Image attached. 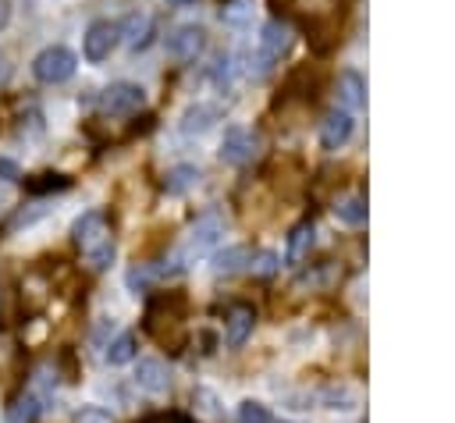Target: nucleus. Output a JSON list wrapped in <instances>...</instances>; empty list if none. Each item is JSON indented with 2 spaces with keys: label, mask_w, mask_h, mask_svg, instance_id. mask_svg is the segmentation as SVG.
Returning <instances> with one entry per match:
<instances>
[{
  "label": "nucleus",
  "mask_w": 455,
  "mask_h": 423,
  "mask_svg": "<svg viewBox=\"0 0 455 423\" xmlns=\"http://www.w3.org/2000/svg\"><path fill=\"white\" fill-rule=\"evenodd\" d=\"M114 43H117V25L114 21H92L82 36V53H85V60L100 64V60L110 57Z\"/></svg>",
  "instance_id": "obj_8"
},
{
  "label": "nucleus",
  "mask_w": 455,
  "mask_h": 423,
  "mask_svg": "<svg viewBox=\"0 0 455 423\" xmlns=\"http://www.w3.org/2000/svg\"><path fill=\"white\" fill-rule=\"evenodd\" d=\"M249 263H252L249 245H228L224 252L213 256V270H217V274H238V270H245Z\"/></svg>",
  "instance_id": "obj_16"
},
{
  "label": "nucleus",
  "mask_w": 455,
  "mask_h": 423,
  "mask_svg": "<svg viewBox=\"0 0 455 423\" xmlns=\"http://www.w3.org/2000/svg\"><path fill=\"white\" fill-rule=\"evenodd\" d=\"M4 78H7V57L0 53V82H4Z\"/></svg>",
  "instance_id": "obj_31"
},
{
  "label": "nucleus",
  "mask_w": 455,
  "mask_h": 423,
  "mask_svg": "<svg viewBox=\"0 0 455 423\" xmlns=\"http://www.w3.org/2000/svg\"><path fill=\"white\" fill-rule=\"evenodd\" d=\"M313 238H316V231H313V224L309 220H302V224H295L291 231H288V245H284V263H302L306 259V252L313 249Z\"/></svg>",
  "instance_id": "obj_14"
},
{
  "label": "nucleus",
  "mask_w": 455,
  "mask_h": 423,
  "mask_svg": "<svg viewBox=\"0 0 455 423\" xmlns=\"http://www.w3.org/2000/svg\"><path fill=\"white\" fill-rule=\"evenodd\" d=\"M75 68H78V60H75V53H71L68 46H46V50H39L36 60H32V75H36L43 85H60V82H68V78L75 75Z\"/></svg>",
  "instance_id": "obj_3"
},
{
  "label": "nucleus",
  "mask_w": 455,
  "mask_h": 423,
  "mask_svg": "<svg viewBox=\"0 0 455 423\" xmlns=\"http://www.w3.org/2000/svg\"><path fill=\"white\" fill-rule=\"evenodd\" d=\"M96 103H100V110H107V114H132V110H139V107L146 103V92H142V85H135V82H114V85H107V89L96 96Z\"/></svg>",
  "instance_id": "obj_5"
},
{
  "label": "nucleus",
  "mask_w": 455,
  "mask_h": 423,
  "mask_svg": "<svg viewBox=\"0 0 455 423\" xmlns=\"http://www.w3.org/2000/svg\"><path fill=\"white\" fill-rule=\"evenodd\" d=\"M171 4H192V0H171Z\"/></svg>",
  "instance_id": "obj_32"
},
{
  "label": "nucleus",
  "mask_w": 455,
  "mask_h": 423,
  "mask_svg": "<svg viewBox=\"0 0 455 423\" xmlns=\"http://www.w3.org/2000/svg\"><path fill=\"white\" fill-rule=\"evenodd\" d=\"M153 28H156L153 14L135 11V14H128V18H124V25L117 28V39H121L128 50H146V46L153 43Z\"/></svg>",
  "instance_id": "obj_9"
},
{
  "label": "nucleus",
  "mask_w": 455,
  "mask_h": 423,
  "mask_svg": "<svg viewBox=\"0 0 455 423\" xmlns=\"http://www.w3.org/2000/svg\"><path fill=\"white\" fill-rule=\"evenodd\" d=\"M18 178H21L18 164H14V160H7V156H0V181H4V185H11V181H18Z\"/></svg>",
  "instance_id": "obj_28"
},
{
  "label": "nucleus",
  "mask_w": 455,
  "mask_h": 423,
  "mask_svg": "<svg viewBox=\"0 0 455 423\" xmlns=\"http://www.w3.org/2000/svg\"><path fill=\"white\" fill-rule=\"evenodd\" d=\"M164 46H167V53L174 60H196L206 50V32L199 25H178V28L167 32Z\"/></svg>",
  "instance_id": "obj_6"
},
{
  "label": "nucleus",
  "mask_w": 455,
  "mask_h": 423,
  "mask_svg": "<svg viewBox=\"0 0 455 423\" xmlns=\"http://www.w3.org/2000/svg\"><path fill=\"white\" fill-rule=\"evenodd\" d=\"M249 267H252L256 274H263V277H267V274H274V270H277V256H274V252H259V256H256V263H249Z\"/></svg>",
  "instance_id": "obj_27"
},
{
  "label": "nucleus",
  "mask_w": 455,
  "mask_h": 423,
  "mask_svg": "<svg viewBox=\"0 0 455 423\" xmlns=\"http://www.w3.org/2000/svg\"><path fill=\"white\" fill-rule=\"evenodd\" d=\"M18 135H43V114L36 107H28L21 117H18Z\"/></svg>",
  "instance_id": "obj_25"
},
{
  "label": "nucleus",
  "mask_w": 455,
  "mask_h": 423,
  "mask_svg": "<svg viewBox=\"0 0 455 423\" xmlns=\"http://www.w3.org/2000/svg\"><path fill=\"white\" fill-rule=\"evenodd\" d=\"M32 196H46V192H64V188H71V178L68 174H39V178H32L28 185H25Z\"/></svg>",
  "instance_id": "obj_22"
},
{
  "label": "nucleus",
  "mask_w": 455,
  "mask_h": 423,
  "mask_svg": "<svg viewBox=\"0 0 455 423\" xmlns=\"http://www.w3.org/2000/svg\"><path fill=\"white\" fill-rule=\"evenodd\" d=\"M71 238L82 249V256L89 259L92 270H107L114 263V235L107 224L103 210H85L75 224H71Z\"/></svg>",
  "instance_id": "obj_1"
},
{
  "label": "nucleus",
  "mask_w": 455,
  "mask_h": 423,
  "mask_svg": "<svg viewBox=\"0 0 455 423\" xmlns=\"http://www.w3.org/2000/svg\"><path fill=\"white\" fill-rule=\"evenodd\" d=\"M288 46H291V32H288V25L284 21H267L263 28H259V53H256V75H263V71H270V64L274 60H281L284 53H288Z\"/></svg>",
  "instance_id": "obj_4"
},
{
  "label": "nucleus",
  "mask_w": 455,
  "mask_h": 423,
  "mask_svg": "<svg viewBox=\"0 0 455 423\" xmlns=\"http://www.w3.org/2000/svg\"><path fill=\"white\" fill-rule=\"evenodd\" d=\"M334 217H338L341 224H348V227L363 224V220H366V199H363V196H348V199H341V203L334 206Z\"/></svg>",
  "instance_id": "obj_19"
},
{
  "label": "nucleus",
  "mask_w": 455,
  "mask_h": 423,
  "mask_svg": "<svg viewBox=\"0 0 455 423\" xmlns=\"http://www.w3.org/2000/svg\"><path fill=\"white\" fill-rule=\"evenodd\" d=\"M7 21H11V0H0V32L7 28Z\"/></svg>",
  "instance_id": "obj_29"
},
{
  "label": "nucleus",
  "mask_w": 455,
  "mask_h": 423,
  "mask_svg": "<svg viewBox=\"0 0 455 423\" xmlns=\"http://www.w3.org/2000/svg\"><path fill=\"white\" fill-rule=\"evenodd\" d=\"M220 18H224L228 25H245V21L252 18V7H249L245 0H228V7L220 11Z\"/></svg>",
  "instance_id": "obj_23"
},
{
  "label": "nucleus",
  "mask_w": 455,
  "mask_h": 423,
  "mask_svg": "<svg viewBox=\"0 0 455 423\" xmlns=\"http://www.w3.org/2000/svg\"><path fill=\"white\" fill-rule=\"evenodd\" d=\"M213 117H217V110L213 107H188L185 110V117H181V132H206L210 124H213Z\"/></svg>",
  "instance_id": "obj_20"
},
{
  "label": "nucleus",
  "mask_w": 455,
  "mask_h": 423,
  "mask_svg": "<svg viewBox=\"0 0 455 423\" xmlns=\"http://www.w3.org/2000/svg\"><path fill=\"white\" fill-rule=\"evenodd\" d=\"M7 203H11V185H4V181H0V210H4Z\"/></svg>",
  "instance_id": "obj_30"
},
{
  "label": "nucleus",
  "mask_w": 455,
  "mask_h": 423,
  "mask_svg": "<svg viewBox=\"0 0 455 423\" xmlns=\"http://www.w3.org/2000/svg\"><path fill=\"white\" fill-rule=\"evenodd\" d=\"M363 92H366V82H363L359 71H341V75H338V100H341L345 110L363 107V100H366Z\"/></svg>",
  "instance_id": "obj_15"
},
{
  "label": "nucleus",
  "mask_w": 455,
  "mask_h": 423,
  "mask_svg": "<svg viewBox=\"0 0 455 423\" xmlns=\"http://www.w3.org/2000/svg\"><path fill=\"white\" fill-rule=\"evenodd\" d=\"M323 409H352L355 405V395L348 391V387H338V384H331V387H323L320 395H313Z\"/></svg>",
  "instance_id": "obj_21"
},
{
  "label": "nucleus",
  "mask_w": 455,
  "mask_h": 423,
  "mask_svg": "<svg viewBox=\"0 0 455 423\" xmlns=\"http://www.w3.org/2000/svg\"><path fill=\"white\" fill-rule=\"evenodd\" d=\"M238 423H274V419H270L267 405H259V402H242V405H238Z\"/></svg>",
  "instance_id": "obj_24"
},
{
  "label": "nucleus",
  "mask_w": 455,
  "mask_h": 423,
  "mask_svg": "<svg viewBox=\"0 0 455 423\" xmlns=\"http://www.w3.org/2000/svg\"><path fill=\"white\" fill-rule=\"evenodd\" d=\"M135 387L146 395H167L171 391V370L160 359H139L135 366Z\"/></svg>",
  "instance_id": "obj_11"
},
{
  "label": "nucleus",
  "mask_w": 455,
  "mask_h": 423,
  "mask_svg": "<svg viewBox=\"0 0 455 423\" xmlns=\"http://www.w3.org/2000/svg\"><path fill=\"white\" fill-rule=\"evenodd\" d=\"M252 323H256L252 306H231V309H228V320H224V341H228L231 348H238V345L252 334Z\"/></svg>",
  "instance_id": "obj_12"
},
{
  "label": "nucleus",
  "mask_w": 455,
  "mask_h": 423,
  "mask_svg": "<svg viewBox=\"0 0 455 423\" xmlns=\"http://www.w3.org/2000/svg\"><path fill=\"white\" fill-rule=\"evenodd\" d=\"M103 359H107L110 366H124V363H132V359H135V334H117V338L107 345Z\"/></svg>",
  "instance_id": "obj_18"
},
{
  "label": "nucleus",
  "mask_w": 455,
  "mask_h": 423,
  "mask_svg": "<svg viewBox=\"0 0 455 423\" xmlns=\"http://www.w3.org/2000/svg\"><path fill=\"white\" fill-rule=\"evenodd\" d=\"M75 423H114V416L103 405H82L75 412Z\"/></svg>",
  "instance_id": "obj_26"
},
{
  "label": "nucleus",
  "mask_w": 455,
  "mask_h": 423,
  "mask_svg": "<svg viewBox=\"0 0 455 423\" xmlns=\"http://www.w3.org/2000/svg\"><path fill=\"white\" fill-rule=\"evenodd\" d=\"M220 235H224V217L217 213V210H206L196 224H192V231L185 235V245L178 249V259H181V267H185V259H196V256H206L217 242H220Z\"/></svg>",
  "instance_id": "obj_2"
},
{
  "label": "nucleus",
  "mask_w": 455,
  "mask_h": 423,
  "mask_svg": "<svg viewBox=\"0 0 455 423\" xmlns=\"http://www.w3.org/2000/svg\"><path fill=\"white\" fill-rule=\"evenodd\" d=\"M256 149H259V135L256 132H249V128H228L224 132V142H220V160L242 167V164H249L256 156Z\"/></svg>",
  "instance_id": "obj_7"
},
{
  "label": "nucleus",
  "mask_w": 455,
  "mask_h": 423,
  "mask_svg": "<svg viewBox=\"0 0 455 423\" xmlns=\"http://www.w3.org/2000/svg\"><path fill=\"white\" fill-rule=\"evenodd\" d=\"M196 181H199V167H192V164H178V167L167 174L164 188H167L171 196H185L188 188H196Z\"/></svg>",
  "instance_id": "obj_17"
},
{
  "label": "nucleus",
  "mask_w": 455,
  "mask_h": 423,
  "mask_svg": "<svg viewBox=\"0 0 455 423\" xmlns=\"http://www.w3.org/2000/svg\"><path fill=\"white\" fill-rule=\"evenodd\" d=\"M43 398L36 395V391H21V395H14L11 402H7V409H4V419L7 423H36L39 416H43Z\"/></svg>",
  "instance_id": "obj_13"
},
{
  "label": "nucleus",
  "mask_w": 455,
  "mask_h": 423,
  "mask_svg": "<svg viewBox=\"0 0 455 423\" xmlns=\"http://www.w3.org/2000/svg\"><path fill=\"white\" fill-rule=\"evenodd\" d=\"M352 128H355V121H352L348 110H331L320 121V146L323 149H341L352 139Z\"/></svg>",
  "instance_id": "obj_10"
}]
</instances>
